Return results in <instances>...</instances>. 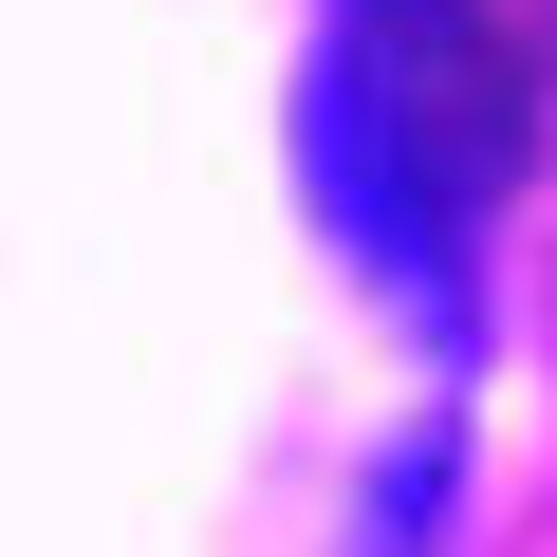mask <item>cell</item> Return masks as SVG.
<instances>
[{
	"instance_id": "1",
	"label": "cell",
	"mask_w": 557,
	"mask_h": 557,
	"mask_svg": "<svg viewBox=\"0 0 557 557\" xmlns=\"http://www.w3.org/2000/svg\"><path fill=\"white\" fill-rule=\"evenodd\" d=\"M539 168V57L483 0H317L298 38V186L409 317H465V260Z\"/></svg>"
}]
</instances>
